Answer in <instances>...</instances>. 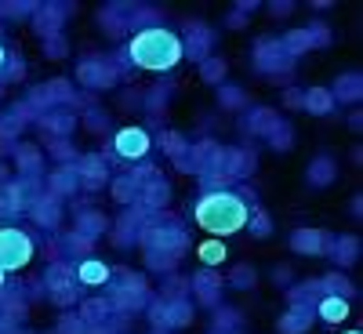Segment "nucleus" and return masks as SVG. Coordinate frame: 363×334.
<instances>
[{"mask_svg":"<svg viewBox=\"0 0 363 334\" xmlns=\"http://www.w3.org/2000/svg\"><path fill=\"white\" fill-rule=\"evenodd\" d=\"M280 330H284V334L306 330V316H301V313H294V316H284V320H280Z\"/></svg>","mask_w":363,"mask_h":334,"instance_id":"f8f14e48","label":"nucleus"},{"mask_svg":"<svg viewBox=\"0 0 363 334\" xmlns=\"http://www.w3.org/2000/svg\"><path fill=\"white\" fill-rule=\"evenodd\" d=\"M77 280H80V284H91V287H95V284H106V280H109V269H106L102 262H80Z\"/></svg>","mask_w":363,"mask_h":334,"instance_id":"0eeeda50","label":"nucleus"},{"mask_svg":"<svg viewBox=\"0 0 363 334\" xmlns=\"http://www.w3.org/2000/svg\"><path fill=\"white\" fill-rule=\"evenodd\" d=\"M4 62H8V51H4V48H0V66H4Z\"/></svg>","mask_w":363,"mask_h":334,"instance_id":"4468645a","label":"nucleus"},{"mask_svg":"<svg viewBox=\"0 0 363 334\" xmlns=\"http://www.w3.org/2000/svg\"><path fill=\"white\" fill-rule=\"evenodd\" d=\"M182 55H186V44H182L178 33L171 29H142V33L131 40V62L149 69V73H167L182 62Z\"/></svg>","mask_w":363,"mask_h":334,"instance_id":"f257e3e1","label":"nucleus"},{"mask_svg":"<svg viewBox=\"0 0 363 334\" xmlns=\"http://www.w3.org/2000/svg\"><path fill=\"white\" fill-rule=\"evenodd\" d=\"M196 255H200V262H207V265H218V262H225V244H218V240H207V244L196 247Z\"/></svg>","mask_w":363,"mask_h":334,"instance_id":"1a4fd4ad","label":"nucleus"},{"mask_svg":"<svg viewBox=\"0 0 363 334\" xmlns=\"http://www.w3.org/2000/svg\"><path fill=\"white\" fill-rule=\"evenodd\" d=\"M330 174H335V164L316 160V171H309V182H330Z\"/></svg>","mask_w":363,"mask_h":334,"instance_id":"9d476101","label":"nucleus"},{"mask_svg":"<svg viewBox=\"0 0 363 334\" xmlns=\"http://www.w3.org/2000/svg\"><path fill=\"white\" fill-rule=\"evenodd\" d=\"M222 73H225V66H222V62H207V66H203V80H211V84L222 80Z\"/></svg>","mask_w":363,"mask_h":334,"instance_id":"ddd939ff","label":"nucleus"},{"mask_svg":"<svg viewBox=\"0 0 363 334\" xmlns=\"http://www.w3.org/2000/svg\"><path fill=\"white\" fill-rule=\"evenodd\" d=\"M335 95H342V99H356V95H359V77H349L345 84L338 80V87H335Z\"/></svg>","mask_w":363,"mask_h":334,"instance_id":"9b49d317","label":"nucleus"},{"mask_svg":"<svg viewBox=\"0 0 363 334\" xmlns=\"http://www.w3.org/2000/svg\"><path fill=\"white\" fill-rule=\"evenodd\" d=\"M149 145H153V138H149L145 128H124V131H116V138H113L116 157H124V160H142L149 153Z\"/></svg>","mask_w":363,"mask_h":334,"instance_id":"20e7f679","label":"nucleus"},{"mask_svg":"<svg viewBox=\"0 0 363 334\" xmlns=\"http://www.w3.org/2000/svg\"><path fill=\"white\" fill-rule=\"evenodd\" d=\"M330 106H335V95H330V91H323V87H313L309 95H306V109L316 113V116L330 113Z\"/></svg>","mask_w":363,"mask_h":334,"instance_id":"6e6552de","label":"nucleus"},{"mask_svg":"<svg viewBox=\"0 0 363 334\" xmlns=\"http://www.w3.org/2000/svg\"><path fill=\"white\" fill-rule=\"evenodd\" d=\"M291 247L301 251V255H323V233L320 229H298Z\"/></svg>","mask_w":363,"mask_h":334,"instance_id":"423d86ee","label":"nucleus"},{"mask_svg":"<svg viewBox=\"0 0 363 334\" xmlns=\"http://www.w3.org/2000/svg\"><path fill=\"white\" fill-rule=\"evenodd\" d=\"M0 287H4V269H0Z\"/></svg>","mask_w":363,"mask_h":334,"instance_id":"2eb2a0df","label":"nucleus"},{"mask_svg":"<svg viewBox=\"0 0 363 334\" xmlns=\"http://www.w3.org/2000/svg\"><path fill=\"white\" fill-rule=\"evenodd\" d=\"M251 222L247 204L233 193H207L196 204V226L215 233V236H233L236 229H244Z\"/></svg>","mask_w":363,"mask_h":334,"instance_id":"f03ea898","label":"nucleus"},{"mask_svg":"<svg viewBox=\"0 0 363 334\" xmlns=\"http://www.w3.org/2000/svg\"><path fill=\"white\" fill-rule=\"evenodd\" d=\"M33 262V240L22 229H0V269L11 272Z\"/></svg>","mask_w":363,"mask_h":334,"instance_id":"7ed1b4c3","label":"nucleus"},{"mask_svg":"<svg viewBox=\"0 0 363 334\" xmlns=\"http://www.w3.org/2000/svg\"><path fill=\"white\" fill-rule=\"evenodd\" d=\"M316 313H320L323 323H342V320L349 316V301H345L342 294H327V298L320 301V309H316Z\"/></svg>","mask_w":363,"mask_h":334,"instance_id":"39448f33","label":"nucleus"},{"mask_svg":"<svg viewBox=\"0 0 363 334\" xmlns=\"http://www.w3.org/2000/svg\"><path fill=\"white\" fill-rule=\"evenodd\" d=\"M345 334H359V330H345Z\"/></svg>","mask_w":363,"mask_h":334,"instance_id":"dca6fc26","label":"nucleus"}]
</instances>
